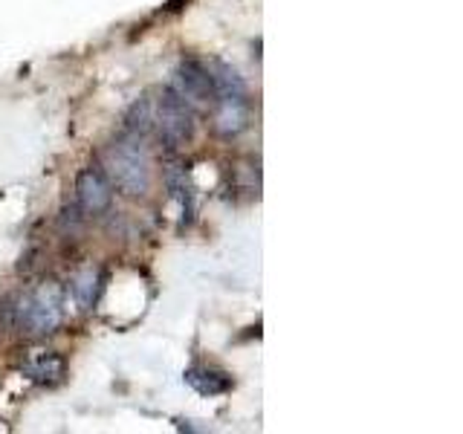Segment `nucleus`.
Here are the masks:
<instances>
[{
	"label": "nucleus",
	"instance_id": "f257e3e1",
	"mask_svg": "<svg viewBox=\"0 0 463 434\" xmlns=\"http://www.w3.org/2000/svg\"><path fill=\"white\" fill-rule=\"evenodd\" d=\"M108 180L128 197H145L151 188V156L145 148V137L125 134L113 139L105 151Z\"/></svg>",
	"mask_w": 463,
	"mask_h": 434
},
{
	"label": "nucleus",
	"instance_id": "f03ea898",
	"mask_svg": "<svg viewBox=\"0 0 463 434\" xmlns=\"http://www.w3.org/2000/svg\"><path fill=\"white\" fill-rule=\"evenodd\" d=\"M12 325L21 327V333L29 336H50L58 330L64 316V293L61 284L43 281L35 289H29L26 296L14 301V307H9Z\"/></svg>",
	"mask_w": 463,
	"mask_h": 434
},
{
	"label": "nucleus",
	"instance_id": "7ed1b4c3",
	"mask_svg": "<svg viewBox=\"0 0 463 434\" xmlns=\"http://www.w3.org/2000/svg\"><path fill=\"white\" fill-rule=\"evenodd\" d=\"M194 110L185 105V101L165 87L163 93L154 101V130L159 134L168 148H183L185 142H192L194 137Z\"/></svg>",
	"mask_w": 463,
	"mask_h": 434
},
{
	"label": "nucleus",
	"instance_id": "20e7f679",
	"mask_svg": "<svg viewBox=\"0 0 463 434\" xmlns=\"http://www.w3.org/2000/svg\"><path fill=\"white\" fill-rule=\"evenodd\" d=\"M171 90L177 93L192 110H209L214 105V84L209 76V67L197 58H183L174 70Z\"/></svg>",
	"mask_w": 463,
	"mask_h": 434
},
{
	"label": "nucleus",
	"instance_id": "39448f33",
	"mask_svg": "<svg viewBox=\"0 0 463 434\" xmlns=\"http://www.w3.org/2000/svg\"><path fill=\"white\" fill-rule=\"evenodd\" d=\"M76 200L84 214H105L113 206V183L108 180V174L96 165L81 168L76 177Z\"/></svg>",
	"mask_w": 463,
	"mask_h": 434
},
{
	"label": "nucleus",
	"instance_id": "423d86ee",
	"mask_svg": "<svg viewBox=\"0 0 463 434\" xmlns=\"http://www.w3.org/2000/svg\"><path fill=\"white\" fill-rule=\"evenodd\" d=\"M212 108H214V130L221 137L232 139V137H238L250 127V119H252L250 93L217 96Z\"/></svg>",
	"mask_w": 463,
	"mask_h": 434
},
{
	"label": "nucleus",
	"instance_id": "0eeeda50",
	"mask_svg": "<svg viewBox=\"0 0 463 434\" xmlns=\"http://www.w3.org/2000/svg\"><path fill=\"white\" fill-rule=\"evenodd\" d=\"M24 373L38 385H58L67 373V362L61 354H55V351H38L24 365Z\"/></svg>",
	"mask_w": 463,
	"mask_h": 434
},
{
	"label": "nucleus",
	"instance_id": "6e6552de",
	"mask_svg": "<svg viewBox=\"0 0 463 434\" xmlns=\"http://www.w3.org/2000/svg\"><path fill=\"white\" fill-rule=\"evenodd\" d=\"M165 185H168L171 197L180 203V209H183V221H194L197 197H194V185H192V180H188L185 165H180V163L168 165V171H165Z\"/></svg>",
	"mask_w": 463,
	"mask_h": 434
},
{
	"label": "nucleus",
	"instance_id": "1a4fd4ad",
	"mask_svg": "<svg viewBox=\"0 0 463 434\" xmlns=\"http://www.w3.org/2000/svg\"><path fill=\"white\" fill-rule=\"evenodd\" d=\"M185 382L203 397H217V394H226V391H232V376H226L223 371H214V368H203V365L188 368L185 371Z\"/></svg>",
	"mask_w": 463,
	"mask_h": 434
},
{
	"label": "nucleus",
	"instance_id": "9d476101",
	"mask_svg": "<svg viewBox=\"0 0 463 434\" xmlns=\"http://www.w3.org/2000/svg\"><path fill=\"white\" fill-rule=\"evenodd\" d=\"M206 67H209V76H212V84H214V99L217 96H232V93H250V90H246L243 76L232 64L212 58Z\"/></svg>",
	"mask_w": 463,
	"mask_h": 434
},
{
	"label": "nucleus",
	"instance_id": "9b49d317",
	"mask_svg": "<svg viewBox=\"0 0 463 434\" xmlns=\"http://www.w3.org/2000/svg\"><path fill=\"white\" fill-rule=\"evenodd\" d=\"M99 293H101V272L99 269H84L72 278V298H76L81 313L93 310V304L99 301Z\"/></svg>",
	"mask_w": 463,
	"mask_h": 434
},
{
	"label": "nucleus",
	"instance_id": "f8f14e48",
	"mask_svg": "<svg viewBox=\"0 0 463 434\" xmlns=\"http://www.w3.org/2000/svg\"><path fill=\"white\" fill-rule=\"evenodd\" d=\"M125 130H128V134H137V137L151 134V130H154V101L139 99L137 105L130 108V113H128Z\"/></svg>",
	"mask_w": 463,
	"mask_h": 434
}]
</instances>
